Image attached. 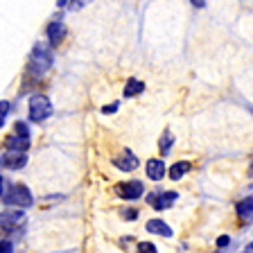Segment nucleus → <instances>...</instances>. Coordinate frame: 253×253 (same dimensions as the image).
<instances>
[{"label":"nucleus","instance_id":"1","mask_svg":"<svg viewBox=\"0 0 253 253\" xmlns=\"http://www.w3.org/2000/svg\"><path fill=\"white\" fill-rule=\"evenodd\" d=\"M0 199L5 201L9 208H14V206H16V208H30V206L34 204V197H32L30 188H27V185H23V183L9 185V190H7Z\"/></svg>","mask_w":253,"mask_h":253},{"label":"nucleus","instance_id":"2","mask_svg":"<svg viewBox=\"0 0 253 253\" xmlns=\"http://www.w3.org/2000/svg\"><path fill=\"white\" fill-rule=\"evenodd\" d=\"M30 120L32 122H43L45 118L52 116V104H50V100H47L45 95L41 93H34L30 97Z\"/></svg>","mask_w":253,"mask_h":253},{"label":"nucleus","instance_id":"3","mask_svg":"<svg viewBox=\"0 0 253 253\" xmlns=\"http://www.w3.org/2000/svg\"><path fill=\"white\" fill-rule=\"evenodd\" d=\"M32 66L39 70V73H45L50 66H52V52L45 43H37L34 50H32Z\"/></svg>","mask_w":253,"mask_h":253},{"label":"nucleus","instance_id":"4","mask_svg":"<svg viewBox=\"0 0 253 253\" xmlns=\"http://www.w3.org/2000/svg\"><path fill=\"white\" fill-rule=\"evenodd\" d=\"M25 221V212L16 211V208H7V211L0 212V228L2 231H14Z\"/></svg>","mask_w":253,"mask_h":253},{"label":"nucleus","instance_id":"5","mask_svg":"<svg viewBox=\"0 0 253 253\" xmlns=\"http://www.w3.org/2000/svg\"><path fill=\"white\" fill-rule=\"evenodd\" d=\"M116 192L122 197V199H140V195L145 192V185L140 181H129V183H118L116 185Z\"/></svg>","mask_w":253,"mask_h":253},{"label":"nucleus","instance_id":"6","mask_svg":"<svg viewBox=\"0 0 253 253\" xmlns=\"http://www.w3.org/2000/svg\"><path fill=\"white\" fill-rule=\"evenodd\" d=\"M176 199H179V195H176V192L149 195V204H152V208H156V211H165V208H169L172 204H176Z\"/></svg>","mask_w":253,"mask_h":253},{"label":"nucleus","instance_id":"7","mask_svg":"<svg viewBox=\"0 0 253 253\" xmlns=\"http://www.w3.org/2000/svg\"><path fill=\"white\" fill-rule=\"evenodd\" d=\"M116 163V168L118 169H125V172H131V169H136L138 168V158H136V154L131 152V149H122V154L113 161Z\"/></svg>","mask_w":253,"mask_h":253},{"label":"nucleus","instance_id":"8","mask_svg":"<svg viewBox=\"0 0 253 253\" xmlns=\"http://www.w3.org/2000/svg\"><path fill=\"white\" fill-rule=\"evenodd\" d=\"M2 165L9 169H23L27 165V154L23 152H5L2 156Z\"/></svg>","mask_w":253,"mask_h":253},{"label":"nucleus","instance_id":"9","mask_svg":"<svg viewBox=\"0 0 253 253\" xmlns=\"http://www.w3.org/2000/svg\"><path fill=\"white\" fill-rule=\"evenodd\" d=\"M63 37H66V25H63L61 21H52L50 25H47V39H50V43H61Z\"/></svg>","mask_w":253,"mask_h":253},{"label":"nucleus","instance_id":"10","mask_svg":"<svg viewBox=\"0 0 253 253\" xmlns=\"http://www.w3.org/2000/svg\"><path fill=\"white\" fill-rule=\"evenodd\" d=\"M5 147H7V152H23V154H27V149H30V138L9 136L5 140Z\"/></svg>","mask_w":253,"mask_h":253},{"label":"nucleus","instance_id":"11","mask_svg":"<svg viewBox=\"0 0 253 253\" xmlns=\"http://www.w3.org/2000/svg\"><path fill=\"white\" fill-rule=\"evenodd\" d=\"M147 176L152 181H161L165 176V163L163 161H158V158H152L147 161Z\"/></svg>","mask_w":253,"mask_h":253},{"label":"nucleus","instance_id":"12","mask_svg":"<svg viewBox=\"0 0 253 253\" xmlns=\"http://www.w3.org/2000/svg\"><path fill=\"white\" fill-rule=\"evenodd\" d=\"M147 231H149V233H154V235L172 237V228H169L163 219H149V221H147Z\"/></svg>","mask_w":253,"mask_h":253},{"label":"nucleus","instance_id":"13","mask_svg":"<svg viewBox=\"0 0 253 253\" xmlns=\"http://www.w3.org/2000/svg\"><path fill=\"white\" fill-rule=\"evenodd\" d=\"M237 215H240V219L242 221H251V217H253V199H251V195L237 204Z\"/></svg>","mask_w":253,"mask_h":253},{"label":"nucleus","instance_id":"14","mask_svg":"<svg viewBox=\"0 0 253 253\" xmlns=\"http://www.w3.org/2000/svg\"><path fill=\"white\" fill-rule=\"evenodd\" d=\"M142 90H145V84H142L140 79H126L125 84V97H136V95H140Z\"/></svg>","mask_w":253,"mask_h":253},{"label":"nucleus","instance_id":"15","mask_svg":"<svg viewBox=\"0 0 253 253\" xmlns=\"http://www.w3.org/2000/svg\"><path fill=\"white\" fill-rule=\"evenodd\" d=\"M185 172H190V163H185V161H181V163H174L172 168H169V179H172V181H179V179H183Z\"/></svg>","mask_w":253,"mask_h":253},{"label":"nucleus","instance_id":"16","mask_svg":"<svg viewBox=\"0 0 253 253\" xmlns=\"http://www.w3.org/2000/svg\"><path fill=\"white\" fill-rule=\"evenodd\" d=\"M172 145H174V133L172 131H165L163 136H161V140H158V149H161V154H169L172 152Z\"/></svg>","mask_w":253,"mask_h":253},{"label":"nucleus","instance_id":"17","mask_svg":"<svg viewBox=\"0 0 253 253\" xmlns=\"http://www.w3.org/2000/svg\"><path fill=\"white\" fill-rule=\"evenodd\" d=\"M14 136H18V138H30V126H27V122H23V120L14 122Z\"/></svg>","mask_w":253,"mask_h":253},{"label":"nucleus","instance_id":"18","mask_svg":"<svg viewBox=\"0 0 253 253\" xmlns=\"http://www.w3.org/2000/svg\"><path fill=\"white\" fill-rule=\"evenodd\" d=\"M57 5H59V7H66V9H82L86 2H84V0H75V2H66V0H59Z\"/></svg>","mask_w":253,"mask_h":253},{"label":"nucleus","instance_id":"19","mask_svg":"<svg viewBox=\"0 0 253 253\" xmlns=\"http://www.w3.org/2000/svg\"><path fill=\"white\" fill-rule=\"evenodd\" d=\"M7 111H9V102L2 100L0 102V129L5 126V120H7Z\"/></svg>","mask_w":253,"mask_h":253},{"label":"nucleus","instance_id":"20","mask_svg":"<svg viewBox=\"0 0 253 253\" xmlns=\"http://www.w3.org/2000/svg\"><path fill=\"white\" fill-rule=\"evenodd\" d=\"M138 253H158L152 242H140L138 244Z\"/></svg>","mask_w":253,"mask_h":253},{"label":"nucleus","instance_id":"21","mask_svg":"<svg viewBox=\"0 0 253 253\" xmlns=\"http://www.w3.org/2000/svg\"><path fill=\"white\" fill-rule=\"evenodd\" d=\"M14 251V244L9 242V240H2V242H0V253H11Z\"/></svg>","mask_w":253,"mask_h":253},{"label":"nucleus","instance_id":"22","mask_svg":"<svg viewBox=\"0 0 253 253\" xmlns=\"http://www.w3.org/2000/svg\"><path fill=\"white\" fill-rule=\"evenodd\" d=\"M118 106H120L118 102H113V104H109V106H102V113H116Z\"/></svg>","mask_w":253,"mask_h":253},{"label":"nucleus","instance_id":"23","mask_svg":"<svg viewBox=\"0 0 253 253\" xmlns=\"http://www.w3.org/2000/svg\"><path fill=\"white\" fill-rule=\"evenodd\" d=\"M228 242H231V237H228V235H221L219 240H217V247H226Z\"/></svg>","mask_w":253,"mask_h":253},{"label":"nucleus","instance_id":"24","mask_svg":"<svg viewBox=\"0 0 253 253\" xmlns=\"http://www.w3.org/2000/svg\"><path fill=\"white\" fill-rule=\"evenodd\" d=\"M122 217H125V219H136V211H125Z\"/></svg>","mask_w":253,"mask_h":253},{"label":"nucleus","instance_id":"25","mask_svg":"<svg viewBox=\"0 0 253 253\" xmlns=\"http://www.w3.org/2000/svg\"><path fill=\"white\" fill-rule=\"evenodd\" d=\"M5 195V179H2V176H0V197Z\"/></svg>","mask_w":253,"mask_h":253},{"label":"nucleus","instance_id":"26","mask_svg":"<svg viewBox=\"0 0 253 253\" xmlns=\"http://www.w3.org/2000/svg\"><path fill=\"white\" fill-rule=\"evenodd\" d=\"M192 5L199 7V9H201V7H206V2H204V0H197V2H192Z\"/></svg>","mask_w":253,"mask_h":253},{"label":"nucleus","instance_id":"27","mask_svg":"<svg viewBox=\"0 0 253 253\" xmlns=\"http://www.w3.org/2000/svg\"><path fill=\"white\" fill-rule=\"evenodd\" d=\"M244 253H253V247H251V242H249V247L244 249Z\"/></svg>","mask_w":253,"mask_h":253}]
</instances>
